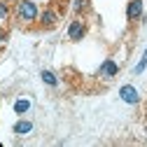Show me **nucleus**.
<instances>
[{"instance_id":"1","label":"nucleus","mask_w":147,"mask_h":147,"mask_svg":"<svg viewBox=\"0 0 147 147\" xmlns=\"http://www.w3.org/2000/svg\"><path fill=\"white\" fill-rule=\"evenodd\" d=\"M16 19L21 24H30L38 19V5L30 3V0H19L16 3Z\"/></svg>"},{"instance_id":"2","label":"nucleus","mask_w":147,"mask_h":147,"mask_svg":"<svg viewBox=\"0 0 147 147\" xmlns=\"http://www.w3.org/2000/svg\"><path fill=\"white\" fill-rule=\"evenodd\" d=\"M86 35V28H84V24L80 21V19H75V21H70V26H68V38L72 40V42H77V40H82Z\"/></svg>"},{"instance_id":"3","label":"nucleus","mask_w":147,"mask_h":147,"mask_svg":"<svg viewBox=\"0 0 147 147\" xmlns=\"http://www.w3.org/2000/svg\"><path fill=\"white\" fill-rule=\"evenodd\" d=\"M119 96H121V100H124V103H131V105L140 100L138 89H136V86H131V84H124V86L119 89Z\"/></svg>"},{"instance_id":"4","label":"nucleus","mask_w":147,"mask_h":147,"mask_svg":"<svg viewBox=\"0 0 147 147\" xmlns=\"http://www.w3.org/2000/svg\"><path fill=\"white\" fill-rule=\"evenodd\" d=\"M126 16H128V21H136L142 16V0H131L128 3V9H126Z\"/></svg>"},{"instance_id":"5","label":"nucleus","mask_w":147,"mask_h":147,"mask_svg":"<svg viewBox=\"0 0 147 147\" xmlns=\"http://www.w3.org/2000/svg\"><path fill=\"white\" fill-rule=\"evenodd\" d=\"M117 72H119V68H117V63H115L112 59H107V61L100 65V75H103V77H107V80H110V77H115Z\"/></svg>"},{"instance_id":"6","label":"nucleus","mask_w":147,"mask_h":147,"mask_svg":"<svg viewBox=\"0 0 147 147\" xmlns=\"http://www.w3.org/2000/svg\"><path fill=\"white\" fill-rule=\"evenodd\" d=\"M40 21H42V26H45V28H51V26H56L59 16H56V12H54V9H47V12H42Z\"/></svg>"},{"instance_id":"7","label":"nucleus","mask_w":147,"mask_h":147,"mask_svg":"<svg viewBox=\"0 0 147 147\" xmlns=\"http://www.w3.org/2000/svg\"><path fill=\"white\" fill-rule=\"evenodd\" d=\"M30 131H33V121H28V119H21V121L14 124V133L16 136H28Z\"/></svg>"},{"instance_id":"8","label":"nucleus","mask_w":147,"mask_h":147,"mask_svg":"<svg viewBox=\"0 0 147 147\" xmlns=\"http://www.w3.org/2000/svg\"><path fill=\"white\" fill-rule=\"evenodd\" d=\"M28 110H30V100H16V105H14L16 115H24V112H28Z\"/></svg>"},{"instance_id":"9","label":"nucleus","mask_w":147,"mask_h":147,"mask_svg":"<svg viewBox=\"0 0 147 147\" xmlns=\"http://www.w3.org/2000/svg\"><path fill=\"white\" fill-rule=\"evenodd\" d=\"M42 80H45L47 84H51V86H56V75L49 72V70H42Z\"/></svg>"},{"instance_id":"10","label":"nucleus","mask_w":147,"mask_h":147,"mask_svg":"<svg viewBox=\"0 0 147 147\" xmlns=\"http://www.w3.org/2000/svg\"><path fill=\"white\" fill-rule=\"evenodd\" d=\"M9 16V7H7V3H0V21H5Z\"/></svg>"},{"instance_id":"11","label":"nucleus","mask_w":147,"mask_h":147,"mask_svg":"<svg viewBox=\"0 0 147 147\" xmlns=\"http://www.w3.org/2000/svg\"><path fill=\"white\" fill-rule=\"evenodd\" d=\"M84 3H86V0H75V9H77V12L84 9Z\"/></svg>"},{"instance_id":"12","label":"nucleus","mask_w":147,"mask_h":147,"mask_svg":"<svg viewBox=\"0 0 147 147\" xmlns=\"http://www.w3.org/2000/svg\"><path fill=\"white\" fill-rule=\"evenodd\" d=\"M5 38H7V33H5V30H0V42H5Z\"/></svg>"},{"instance_id":"13","label":"nucleus","mask_w":147,"mask_h":147,"mask_svg":"<svg viewBox=\"0 0 147 147\" xmlns=\"http://www.w3.org/2000/svg\"><path fill=\"white\" fill-rule=\"evenodd\" d=\"M142 61H145V63H147V51H145V56H142Z\"/></svg>"}]
</instances>
